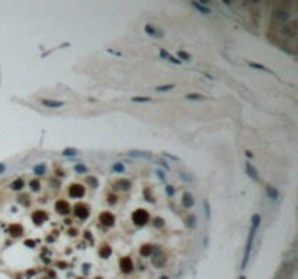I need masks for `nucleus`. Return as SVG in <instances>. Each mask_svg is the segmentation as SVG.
Here are the masks:
<instances>
[{
  "instance_id": "f257e3e1",
  "label": "nucleus",
  "mask_w": 298,
  "mask_h": 279,
  "mask_svg": "<svg viewBox=\"0 0 298 279\" xmlns=\"http://www.w3.org/2000/svg\"><path fill=\"white\" fill-rule=\"evenodd\" d=\"M260 215L259 214H255L252 217V222H250V231H249V237H247V241H246V250H244V257H243V262H241V269H246V266L249 263V259H250V253H252V247H253V241H255V237H256V231H258L259 226H260Z\"/></svg>"
},
{
  "instance_id": "f03ea898",
  "label": "nucleus",
  "mask_w": 298,
  "mask_h": 279,
  "mask_svg": "<svg viewBox=\"0 0 298 279\" xmlns=\"http://www.w3.org/2000/svg\"><path fill=\"white\" fill-rule=\"evenodd\" d=\"M133 221H134L135 226L143 227L150 221V215H148V212H147L146 209L140 208V209H137V211H134L133 212Z\"/></svg>"
},
{
  "instance_id": "7ed1b4c3",
  "label": "nucleus",
  "mask_w": 298,
  "mask_h": 279,
  "mask_svg": "<svg viewBox=\"0 0 298 279\" xmlns=\"http://www.w3.org/2000/svg\"><path fill=\"white\" fill-rule=\"evenodd\" d=\"M74 214H76V217L80 219H86L89 217V214H90V209H89V206H86L85 204H77V205L74 206Z\"/></svg>"
},
{
  "instance_id": "20e7f679",
  "label": "nucleus",
  "mask_w": 298,
  "mask_h": 279,
  "mask_svg": "<svg viewBox=\"0 0 298 279\" xmlns=\"http://www.w3.org/2000/svg\"><path fill=\"white\" fill-rule=\"evenodd\" d=\"M85 186H81V185H71L70 188H68V195L71 196V198H81L83 195H85Z\"/></svg>"
},
{
  "instance_id": "39448f33",
  "label": "nucleus",
  "mask_w": 298,
  "mask_h": 279,
  "mask_svg": "<svg viewBox=\"0 0 298 279\" xmlns=\"http://www.w3.org/2000/svg\"><path fill=\"white\" fill-rule=\"evenodd\" d=\"M99 221L105 227H112L113 224H115V217L112 215V212H108V211H105V212H102L99 215Z\"/></svg>"
},
{
  "instance_id": "423d86ee",
  "label": "nucleus",
  "mask_w": 298,
  "mask_h": 279,
  "mask_svg": "<svg viewBox=\"0 0 298 279\" xmlns=\"http://www.w3.org/2000/svg\"><path fill=\"white\" fill-rule=\"evenodd\" d=\"M144 32L147 35H150L151 38H163V31L157 29L156 26H153L151 23H147L146 26H144Z\"/></svg>"
},
{
  "instance_id": "0eeeda50",
  "label": "nucleus",
  "mask_w": 298,
  "mask_h": 279,
  "mask_svg": "<svg viewBox=\"0 0 298 279\" xmlns=\"http://www.w3.org/2000/svg\"><path fill=\"white\" fill-rule=\"evenodd\" d=\"M119 266H121V270L124 273H130L134 267L133 259H131V257H122L121 262H119Z\"/></svg>"
},
{
  "instance_id": "6e6552de",
  "label": "nucleus",
  "mask_w": 298,
  "mask_h": 279,
  "mask_svg": "<svg viewBox=\"0 0 298 279\" xmlns=\"http://www.w3.org/2000/svg\"><path fill=\"white\" fill-rule=\"evenodd\" d=\"M47 219H48V215H47V212H44V211H35V212L32 214V221L36 224V226H41L42 222H45Z\"/></svg>"
},
{
  "instance_id": "1a4fd4ad",
  "label": "nucleus",
  "mask_w": 298,
  "mask_h": 279,
  "mask_svg": "<svg viewBox=\"0 0 298 279\" xmlns=\"http://www.w3.org/2000/svg\"><path fill=\"white\" fill-rule=\"evenodd\" d=\"M55 209H57V212H58V214L66 215V214L70 212V205H68L64 199L57 201V202H55Z\"/></svg>"
},
{
  "instance_id": "9d476101",
  "label": "nucleus",
  "mask_w": 298,
  "mask_h": 279,
  "mask_svg": "<svg viewBox=\"0 0 298 279\" xmlns=\"http://www.w3.org/2000/svg\"><path fill=\"white\" fill-rule=\"evenodd\" d=\"M182 205L185 206V208H192L195 205V198H193L192 193L185 192L182 195Z\"/></svg>"
},
{
  "instance_id": "9b49d317",
  "label": "nucleus",
  "mask_w": 298,
  "mask_h": 279,
  "mask_svg": "<svg viewBox=\"0 0 298 279\" xmlns=\"http://www.w3.org/2000/svg\"><path fill=\"white\" fill-rule=\"evenodd\" d=\"M41 105H44L47 108H61L66 103L63 100H53V99H41Z\"/></svg>"
},
{
  "instance_id": "f8f14e48",
  "label": "nucleus",
  "mask_w": 298,
  "mask_h": 279,
  "mask_svg": "<svg viewBox=\"0 0 298 279\" xmlns=\"http://www.w3.org/2000/svg\"><path fill=\"white\" fill-rule=\"evenodd\" d=\"M128 156H130V157H134V159H151V153H148V151H141V150L128 151Z\"/></svg>"
},
{
  "instance_id": "ddd939ff",
  "label": "nucleus",
  "mask_w": 298,
  "mask_h": 279,
  "mask_svg": "<svg viewBox=\"0 0 298 279\" xmlns=\"http://www.w3.org/2000/svg\"><path fill=\"white\" fill-rule=\"evenodd\" d=\"M159 54H160V57H161L163 60L170 61V63H173V64H180V63H182V61H179L176 57H173L172 54H169L166 50H163V48H160V50H159Z\"/></svg>"
},
{
  "instance_id": "4468645a",
  "label": "nucleus",
  "mask_w": 298,
  "mask_h": 279,
  "mask_svg": "<svg viewBox=\"0 0 298 279\" xmlns=\"http://www.w3.org/2000/svg\"><path fill=\"white\" fill-rule=\"evenodd\" d=\"M246 172H247V174H249V177H252L253 180H256V182H259V173L258 170L255 169V167L252 166V163H249V161H246Z\"/></svg>"
},
{
  "instance_id": "2eb2a0df",
  "label": "nucleus",
  "mask_w": 298,
  "mask_h": 279,
  "mask_svg": "<svg viewBox=\"0 0 298 279\" xmlns=\"http://www.w3.org/2000/svg\"><path fill=\"white\" fill-rule=\"evenodd\" d=\"M7 231H9V234L12 237H19V236H22V232H23V228L19 224H12V226H9Z\"/></svg>"
},
{
  "instance_id": "dca6fc26",
  "label": "nucleus",
  "mask_w": 298,
  "mask_h": 279,
  "mask_svg": "<svg viewBox=\"0 0 298 279\" xmlns=\"http://www.w3.org/2000/svg\"><path fill=\"white\" fill-rule=\"evenodd\" d=\"M191 6L192 7H195L196 10H198L199 13H202V15H211L212 13V10L211 9H208L206 6H204V5H201L199 2H192L191 3Z\"/></svg>"
},
{
  "instance_id": "f3484780",
  "label": "nucleus",
  "mask_w": 298,
  "mask_h": 279,
  "mask_svg": "<svg viewBox=\"0 0 298 279\" xmlns=\"http://www.w3.org/2000/svg\"><path fill=\"white\" fill-rule=\"evenodd\" d=\"M166 263V256L161 254V253H157L153 256V265L157 266V267H161V266Z\"/></svg>"
},
{
  "instance_id": "a211bd4d",
  "label": "nucleus",
  "mask_w": 298,
  "mask_h": 279,
  "mask_svg": "<svg viewBox=\"0 0 298 279\" xmlns=\"http://www.w3.org/2000/svg\"><path fill=\"white\" fill-rule=\"evenodd\" d=\"M266 189V193H268V196L271 198V199H273V201H276L279 198V192H278V189L276 188H273V186H271V185H268L265 188Z\"/></svg>"
},
{
  "instance_id": "6ab92c4d",
  "label": "nucleus",
  "mask_w": 298,
  "mask_h": 279,
  "mask_svg": "<svg viewBox=\"0 0 298 279\" xmlns=\"http://www.w3.org/2000/svg\"><path fill=\"white\" fill-rule=\"evenodd\" d=\"M140 254H141L143 257H148V256H151V254H153V246H151V244H144V246L140 249Z\"/></svg>"
},
{
  "instance_id": "aec40b11",
  "label": "nucleus",
  "mask_w": 298,
  "mask_h": 279,
  "mask_svg": "<svg viewBox=\"0 0 298 279\" xmlns=\"http://www.w3.org/2000/svg\"><path fill=\"white\" fill-rule=\"evenodd\" d=\"M116 186H118L121 191H128L130 188H131V182L128 179H121L116 182Z\"/></svg>"
},
{
  "instance_id": "412c9836",
  "label": "nucleus",
  "mask_w": 298,
  "mask_h": 279,
  "mask_svg": "<svg viewBox=\"0 0 298 279\" xmlns=\"http://www.w3.org/2000/svg\"><path fill=\"white\" fill-rule=\"evenodd\" d=\"M112 172L113 173H124V172H125V166H124V163H122V161H116V163H113V164H112Z\"/></svg>"
},
{
  "instance_id": "4be33fe9",
  "label": "nucleus",
  "mask_w": 298,
  "mask_h": 279,
  "mask_svg": "<svg viewBox=\"0 0 298 279\" xmlns=\"http://www.w3.org/2000/svg\"><path fill=\"white\" fill-rule=\"evenodd\" d=\"M23 186H25L23 180H22V179H16V180H13V182L10 183V189H12V191H20Z\"/></svg>"
},
{
  "instance_id": "5701e85b",
  "label": "nucleus",
  "mask_w": 298,
  "mask_h": 279,
  "mask_svg": "<svg viewBox=\"0 0 298 279\" xmlns=\"http://www.w3.org/2000/svg\"><path fill=\"white\" fill-rule=\"evenodd\" d=\"M186 99L189 100H206L205 95H199V93H188L186 95Z\"/></svg>"
},
{
  "instance_id": "b1692460",
  "label": "nucleus",
  "mask_w": 298,
  "mask_h": 279,
  "mask_svg": "<svg viewBox=\"0 0 298 279\" xmlns=\"http://www.w3.org/2000/svg\"><path fill=\"white\" fill-rule=\"evenodd\" d=\"M249 66L252 67V68H258L260 71H266V73H272V70H269L266 66L263 64H259V63H252V61H249Z\"/></svg>"
},
{
  "instance_id": "393cba45",
  "label": "nucleus",
  "mask_w": 298,
  "mask_h": 279,
  "mask_svg": "<svg viewBox=\"0 0 298 279\" xmlns=\"http://www.w3.org/2000/svg\"><path fill=\"white\" fill-rule=\"evenodd\" d=\"M45 172H47V167L42 163H40V164H36V166L33 167V173L36 176H42V174H45Z\"/></svg>"
},
{
  "instance_id": "a878e982",
  "label": "nucleus",
  "mask_w": 298,
  "mask_h": 279,
  "mask_svg": "<svg viewBox=\"0 0 298 279\" xmlns=\"http://www.w3.org/2000/svg\"><path fill=\"white\" fill-rule=\"evenodd\" d=\"M179 61H191V54L186 53V51H178V57H176Z\"/></svg>"
},
{
  "instance_id": "bb28decb",
  "label": "nucleus",
  "mask_w": 298,
  "mask_h": 279,
  "mask_svg": "<svg viewBox=\"0 0 298 279\" xmlns=\"http://www.w3.org/2000/svg\"><path fill=\"white\" fill-rule=\"evenodd\" d=\"M133 102L135 103H147V102H151V98H148V96H134L131 98Z\"/></svg>"
},
{
  "instance_id": "cd10ccee",
  "label": "nucleus",
  "mask_w": 298,
  "mask_h": 279,
  "mask_svg": "<svg viewBox=\"0 0 298 279\" xmlns=\"http://www.w3.org/2000/svg\"><path fill=\"white\" fill-rule=\"evenodd\" d=\"M111 252H112V250H111V247L109 246H102L100 247V250H99V254L103 257V259H106V257L111 256Z\"/></svg>"
},
{
  "instance_id": "c85d7f7f",
  "label": "nucleus",
  "mask_w": 298,
  "mask_h": 279,
  "mask_svg": "<svg viewBox=\"0 0 298 279\" xmlns=\"http://www.w3.org/2000/svg\"><path fill=\"white\" fill-rule=\"evenodd\" d=\"M77 154H79V151L76 148H71V147L63 150V156H66V157H73V156H77Z\"/></svg>"
},
{
  "instance_id": "c756f323",
  "label": "nucleus",
  "mask_w": 298,
  "mask_h": 279,
  "mask_svg": "<svg viewBox=\"0 0 298 279\" xmlns=\"http://www.w3.org/2000/svg\"><path fill=\"white\" fill-rule=\"evenodd\" d=\"M29 188H31V191H33V192H38L41 189V183H40V180H36V179H33L29 182Z\"/></svg>"
},
{
  "instance_id": "7c9ffc66",
  "label": "nucleus",
  "mask_w": 298,
  "mask_h": 279,
  "mask_svg": "<svg viewBox=\"0 0 298 279\" xmlns=\"http://www.w3.org/2000/svg\"><path fill=\"white\" fill-rule=\"evenodd\" d=\"M186 226L189 227V228H195L196 227V217L195 215H189L188 219H186Z\"/></svg>"
},
{
  "instance_id": "2f4dec72",
  "label": "nucleus",
  "mask_w": 298,
  "mask_h": 279,
  "mask_svg": "<svg viewBox=\"0 0 298 279\" xmlns=\"http://www.w3.org/2000/svg\"><path fill=\"white\" fill-rule=\"evenodd\" d=\"M144 199H146V201H148L150 204H154V202H156V199H154V196H153V195H151V191H150V189H147V188H146V189H144Z\"/></svg>"
},
{
  "instance_id": "473e14b6",
  "label": "nucleus",
  "mask_w": 298,
  "mask_h": 279,
  "mask_svg": "<svg viewBox=\"0 0 298 279\" xmlns=\"http://www.w3.org/2000/svg\"><path fill=\"white\" fill-rule=\"evenodd\" d=\"M173 87H175L173 84H163V86H157V87H156V92L165 93V92H169V90H172Z\"/></svg>"
},
{
  "instance_id": "72a5a7b5",
  "label": "nucleus",
  "mask_w": 298,
  "mask_h": 279,
  "mask_svg": "<svg viewBox=\"0 0 298 279\" xmlns=\"http://www.w3.org/2000/svg\"><path fill=\"white\" fill-rule=\"evenodd\" d=\"M204 211H205L206 218L208 219L211 218V206H210V201L208 199H204Z\"/></svg>"
},
{
  "instance_id": "f704fd0d",
  "label": "nucleus",
  "mask_w": 298,
  "mask_h": 279,
  "mask_svg": "<svg viewBox=\"0 0 298 279\" xmlns=\"http://www.w3.org/2000/svg\"><path fill=\"white\" fill-rule=\"evenodd\" d=\"M74 170L77 173H87L89 172V169H87L85 164H81V163H77V164L74 166Z\"/></svg>"
},
{
  "instance_id": "c9c22d12",
  "label": "nucleus",
  "mask_w": 298,
  "mask_h": 279,
  "mask_svg": "<svg viewBox=\"0 0 298 279\" xmlns=\"http://www.w3.org/2000/svg\"><path fill=\"white\" fill-rule=\"evenodd\" d=\"M166 195L169 196V198H172L173 195H175V188L172 185H166Z\"/></svg>"
},
{
  "instance_id": "e433bc0d",
  "label": "nucleus",
  "mask_w": 298,
  "mask_h": 279,
  "mask_svg": "<svg viewBox=\"0 0 298 279\" xmlns=\"http://www.w3.org/2000/svg\"><path fill=\"white\" fill-rule=\"evenodd\" d=\"M179 177H180L182 180H185V182H192V180H193L192 176H188V173H182V172L179 173Z\"/></svg>"
},
{
  "instance_id": "4c0bfd02",
  "label": "nucleus",
  "mask_w": 298,
  "mask_h": 279,
  "mask_svg": "<svg viewBox=\"0 0 298 279\" xmlns=\"http://www.w3.org/2000/svg\"><path fill=\"white\" fill-rule=\"evenodd\" d=\"M153 224H154V227H163L165 226V221H163V218H154L153 219Z\"/></svg>"
},
{
  "instance_id": "58836bf2",
  "label": "nucleus",
  "mask_w": 298,
  "mask_h": 279,
  "mask_svg": "<svg viewBox=\"0 0 298 279\" xmlns=\"http://www.w3.org/2000/svg\"><path fill=\"white\" fill-rule=\"evenodd\" d=\"M163 156H165L166 159H169V160H172V161H179V157L178 156H175V154H170V153H163Z\"/></svg>"
},
{
  "instance_id": "ea45409f",
  "label": "nucleus",
  "mask_w": 298,
  "mask_h": 279,
  "mask_svg": "<svg viewBox=\"0 0 298 279\" xmlns=\"http://www.w3.org/2000/svg\"><path fill=\"white\" fill-rule=\"evenodd\" d=\"M156 174H157V177H159L160 180H165L166 179L165 172H163V170H160V169H159V170H156Z\"/></svg>"
},
{
  "instance_id": "a19ab883",
  "label": "nucleus",
  "mask_w": 298,
  "mask_h": 279,
  "mask_svg": "<svg viewBox=\"0 0 298 279\" xmlns=\"http://www.w3.org/2000/svg\"><path fill=\"white\" fill-rule=\"evenodd\" d=\"M157 164H160V166L163 167L165 170H169V169H170V167L167 166V163H166L165 160H161V159H160V160H157Z\"/></svg>"
},
{
  "instance_id": "79ce46f5",
  "label": "nucleus",
  "mask_w": 298,
  "mask_h": 279,
  "mask_svg": "<svg viewBox=\"0 0 298 279\" xmlns=\"http://www.w3.org/2000/svg\"><path fill=\"white\" fill-rule=\"evenodd\" d=\"M87 182H89V183H92L93 188H96V186H98V180L95 179V177H92V176H89V177H87Z\"/></svg>"
},
{
  "instance_id": "37998d69",
  "label": "nucleus",
  "mask_w": 298,
  "mask_h": 279,
  "mask_svg": "<svg viewBox=\"0 0 298 279\" xmlns=\"http://www.w3.org/2000/svg\"><path fill=\"white\" fill-rule=\"evenodd\" d=\"M108 202L113 205V204L116 202V196H115V195H109V196H108Z\"/></svg>"
},
{
  "instance_id": "c03bdc74",
  "label": "nucleus",
  "mask_w": 298,
  "mask_h": 279,
  "mask_svg": "<svg viewBox=\"0 0 298 279\" xmlns=\"http://www.w3.org/2000/svg\"><path fill=\"white\" fill-rule=\"evenodd\" d=\"M25 244H26V247H33V246H35V241H32V240H26V241H25Z\"/></svg>"
},
{
  "instance_id": "a18cd8bd",
  "label": "nucleus",
  "mask_w": 298,
  "mask_h": 279,
  "mask_svg": "<svg viewBox=\"0 0 298 279\" xmlns=\"http://www.w3.org/2000/svg\"><path fill=\"white\" fill-rule=\"evenodd\" d=\"M26 198H28V196H25V195H22V196H20V202H22L23 205H28V201H26Z\"/></svg>"
},
{
  "instance_id": "49530a36",
  "label": "nucleus",
  "mask_w": 298,
  "mask_h": 279,
  "mask_svg": "<svg viewBox=\"0 0 298 279\" xmlns=\"http://www.w3.org/2000/svg\"><path fill=\"white\" fill-rule=\"evenodd\" d=\"M108 53H109V54H113V55H122L121 53H118V51H113V50H108Z\"/></svg>"
},
{
  "instance_id": "de8ad7c7",
  "label": "nucleus",
  "mask_w": 298,
  "mask_h": 279,
  "mask_svg": "<svg viewBox=\"0 0 298 279\" xmlns=\"http://www.w3.org/2000/svg\"><path fill=\"white\" fill-rule=\"evenodd\" d=\"M246 156H247L249 159H252V157H253V153H250L249 150H246Z\"/></svg>"
},
{
  "instance_id": "09e8293b",
  "label": "nucleus",
  "mask_w": 298,
  "mask_h": 279,
  "mask_svg": "<svg viewBox=\"0 0 298 279\" xmlns=\"http://www.w3.org/2000/svg\"><path fill=\"white\" fill-rule=\"evenodd\" d=\"M5 169H6V167H5V164H3V163H0V173L5 172Z\"/></svg>"
},
{
  "instance_id": "8fccbe9b",
  "label": "nucleus",
  "mask_w": 298,
  "mask_h": 279,
  "mask_svg": "<svg viewBox=\"0 0 298 279\" xmlns=\"http://www.w3.org/2000/svg\"><path fill=\"white\" fill-rule=\"evenodd\" d=\"M160 279H169V278H167V276H161V278H160Z\"/></svg>"
},
{
  "instance_id": "3c124183",
  "label": "nucleus",
  "mask_w": 298,
  "mask_h": 279,
  "mask_svg": "<svg viewBox=\"0 0 298 279\" xmlns=\"http://www.w3.org/2000/svg\"><path fill=\"white\" fill-rule=\"evenodd\" d=\"M240 279H246V278H244V276H241V278H240Z\"/></svg>"
},
{
  "instance_id": "603ef678",
  "label": "nucleus",
  "mask_w": 298,
  "mask_h": 279,
  "mask_svg": "<svg viewBox=\"0 0 298 279\" xmlns=\"http://www.w3.org/2000/svg\"><path fill=\"white\" fill-rule=\"evenodd\" d=\"M79 279H81V278H79Z\"/></svg>"
}]
</instances>
